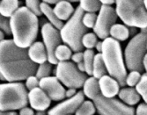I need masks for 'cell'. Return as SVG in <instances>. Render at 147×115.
<instances>
[{"mask_svg":"<svg viewBox=\"0 0 147 115\" xmlns=\"http://www.w3.org/2000/svg\"><path fill=\"white\" fill-rule=\"evenodd\" d=\"M85 101V94L83 92H78L75 96L66 99L58 105L55 106L48 112V115H70L78 110Z\"/></svg>","mask_w":147,"mask_h":115,"instance_id":"7c38bea8","label":"cell"},{"mask_svg":"<svg viewBox=\"0 0 147 115\" xmlns=\"http://www.w3.org/2000/svg\"><path fill=\"white\" fill-rule=\"evenodd\" d=\"M71 59H72L73 62H76V63H78L80 62H83V60H84V52H82V51H79V52H75L72 55Z\"/></svg>","mask_w":147,"mask_h":115,"instance_id":"d590c367","label":"cell"},{"mask_svg":"<svg viewBox=\"0 0 147 115\" xmlns=\"http://www.w3.org/2000/svg\"><path fill=\"white\" fill-rule=\"evenodd\" d=\"M26 87L30 92L34 89L40 87V79L36 76H31L26 80Z\"/></svg>","mask_w":147,"mask_h":115,"instance_id":"e575fe53","label":"cell"},{"mask_svg":"<svg viewBox=\"0 0 147 115\" xmlns=\"http://www.w3.org/2000/svg\"><path fill=\"white\" fill-rule=\"evenodd\" d=\"M101 55L108 70V73L117 80L120 86L126 85L127 70L123 60L121 44L112 37L103 40Z\"/></svg>","mask_w":147,"mask_h":115,"instance_id":"3957f363","label":"cell"},{"mask_svg":"<svg viewBox=\"0 0 147 115\" xmlns=\"http://www.w3.org/2000/svg\"><path fill=\"white\" fill-rule=\"evenodd\" d=\"M35 115H46L45 111H37V113Z\"/></svg>","mask_w":147,"mask_h":115,"instance_id":"7dc6e473","label":"cell"},{"mask_svg":"<svg viewBox=\"0 0 147 115\" xmlns=\"http://www.w3.org/2000/svg\"><path fill=\"white\" fill-rule=\"evenodd\" d=\"M0 28L6 35H11V22L10 19L1 15L0 18Z\"/></svg>","mask_w":147,"mask_h":115,"instance_id":"836d02e7","label":"cell"},{"mask_svg":"<svg viewBox=\"0 0 147 115\" xmlns=\"http://www.w3.org/2000/svg\"><path fill=\"white\" fill-rule=\"evenodd\" d=\"M96 107L94 103L90 100H85L80 106L76 111V115H94L96 112Z\"/></svg>","mask_w":147,"mask_h":115,"instance_id":"484cf974","label":"cell"},{"mask_svg":"<svg viewBox=\"0 0 147 115\" xmlns=\"http://www.w3.org/2000/svg\"><path fill=\"white\" fill-rule=\"evenodd\" d=\"M19 0H1L0 3V13L1 15L11 18L19 9Z\"/></svg>","mask_w":147,"mask_h":115,"instance_id":"7402d4cb","label":"cell"},{"mask_svg":"<svg viewBox=\"0 0 147 115\" xmlns=\"http://www.w3.org/2000/svg\"><path fill=\"white\" fill-rule=\"evenodd\" d=\"M147 54V33H141L132 37L124 50V62L126 68L132 71H144V58Z\"/></svg>","mask_w":147,"mask_h":115,"instance_id":"52a82bcc","label":"cell"},{"mask_svg":"<svg viewBox=\"0 0 147 115\" xmlns=\"http://www.w3.org/2000/svg\"><path fill=\"white\" fill-rule=\"evenodd\" d=\"M41 33L42 40L44 41V45L47 49L48 53V62L51 64H58V61L56 58L55 51L57 47L62 43V37L58 29H57L54 25H51L49 22H46L42 24Z\"/></svg>","mask_w":147,"mask_h":115,"instance_id":"8fae6325","label":"cell"},{"mask_svg":"<svg viewBox=\"0 0 147 115\" xmlns=\"http://www.w3.org/2000/svg\"><path fill=\"white\" fill-rule=\"evenodd\" d=\"M19 115H35V114H34L33 109L28 108V107H25V108L20 109Z\"/></svg>","mask_w":147,"mask_h":115,"instance_id":"74e56055","label":"cell"},{"mask_svg":"<svg viewBox=\"0 0 147 115\" xmlns=\"http://www.w3.org/2000/svg\"><path fill=\"white\" fill-rule=\"evenodd\" d=\"M40 87L51 100L60 101L66 97V91L57 76H48L40 80Z\"/></svg>","mask_w":147,"mask_h":115,"instance_id":"4fadbf2b","label":"cell"},{"mask_svg":"<svg viewBox=\"0 0 147 115\" xmlns=\"http://www.w3.org/2000/svg\"><path fill=\"white\" fill-rule=\"evenodd\" d=\"M141 73L136 70H132L130 71L128 75H127V78H126V85H129V87H133V86H136L140 79H141Z\"/></svg>","mask_w":147,"mask_h":115,"instance_id":"1f68e13d","label":"cell"},{"mask_svg":"<svg viewBox=\"0 0 147 115\" xmlns=\"http://www.w3.org/2000/svg\"><path fill=\"white\" fill-rule=\"evenodd\" d=\"M94 52L92 49H86L84 52V64L86 68V72L87 75H92V69H93V62H94Z\"/></svg>","mask_w":147,"mask_h":115,"instance_id":"4316f807","label":"cell"},{"mask_svg":"<svg viewBox=\"0 0 147 115\" xmlns=\"http://www.w3.org/2000/svg\"><path fill=\"white\" fill-rule=\"evenodd\" d=\"M143 63H144V69L147 74V54L144 55V61H143Z\"/></svg>","mask_w":147,"mask_h":115,"instance_id":"f6af8a7d","label":"cell"},{"mask_svg":"<svg viewBox=\"0 0 147 115\" xmlns=\"http://www.w3.org/2000/svg\"><path fill=\"white\" fill-rule=\"evenodd\" d=\"M43 2H45V3H48V4H51V5H56V4H57L58 2H60V1H62V0H42ZM66 1H69V2H78V1H79V0H66Z\"/></svg>","mask_w":147,"mask_h":115,"instance_id":"ab89813d","label":"cell"},{"mask_svg":"<svg viewBox=\"0 0 147 115\" xmlns=\"http://www.w3.org/2000/svg\"><path fill=\"white\" fill-rule=\"evenodd\" d=\"M100 1L102 5H110L115 3V0H100Z\"/></svg>","mask_w":147,"mask_h":115,"instance_id":"b9f144b4","label":"cell"},{"mask_svg":"<svg viewBox=\"0 0 147 115\" xmlns=\"http://www.w3.org/2000/svg\"><path fill=\"white\" fill-rule=\"evenodd\" d=\"M118 97L126 105L135 106L139 102L141 96L133 87H124L119 91Z\"/></svg>","mask_w":147,"mask_h":115,"instance_id":"e0dca14e","label":"cell"},{"mask_svg":"<svg viewBox=\"0 0 147 115\" xmlns=\"http://www.w3.org/2000/svg\"><path fill=\"white\" fill-rule=\"evenodd\" d=\"M51 70H52V64L49 62H46L42 63V64L39 65L35 76L40 80H41V79H42L44 78L50 76Z\"/></svg>","mask_w":147,"mask_h":115,"instance_id":"f1b7e54d","label":"cell"},{"mask_svg":"<svg viewBox=\"0 0 147 115\" xmlns=\"http://www.w3.org/2000/svg\"><path fill=\"white\" fill-rule=\"evenodd\" d=\"M0 114L1 115H19L17 112H13V111H4V112H1Z\"/></svg>","mask_w":147,"mask_h":115,"instance_id":"7bdbcfd3","label":"cell"},{"mask_svg":"<svg viewBox=\"0 0 147 115\" xmlns=\"http://www.w3.org/2000/svg\"><path fill=\"white\" fill-rule=\"evenodd\" d=\"M137 115H147V104L142 103L138 106L136 112Z\"/></svg>","mask_w":147,"mask_h":115,"instance_id":"8d00e7d4","label":"cell"},{"mask_svg":"<svg viewBox=\"0 0 147 115\" xmlns=\"http://www.w3.org/2000/svg\"><path fill=\"white\" fill-rule=\"evenodd\" d=\"M144 2L145 7H146V9H147V0H144Z\"/></svg>","mask_w":147,"mask_h":115,"instance_id":"c3c4849f","label":"cell"},{"mask_svg":"<svg viewBox=\"0 0 147 115\" xmlns=\"http://www.w3.org/2000/svg\"><path fill=\"white\" fill-rule=\"evenodd\" d=\"M93 103L100 115H137L135 109L116 98H105L98 95Z\"/></svg>","mask_w":147,"mask_h":115,"instance_id":"9c48e42d","label":"cell"},{"mask_svg":"<svg viewBox=\"0 0 147 115\" xmlns=\"http://www.w3.org/2000/svg\"><path fill=\"white\" fill-rule=\"evenodd\" d=\"M70 115H71V114H70Z\"/></svg>","mask_w":147,"mask_h":115,"instance_id":"681fc988","label":"cell"},{"mask_svg":"<svg viewBox=\"0 0 147 115\" xmlns=\"http://www.w3.org/2000/svg\"><path fill=\"white\" fill-rule=\"evenodd\" d=\"M12 40L20 47L28 48L36 40L39 30L37 16L26 7H20L10 18Z\"/></svg>","mask_w":147,"mask_h":115,"instance_id":"7a4b0ae2","label":"cell"},{"mask_svg":"<svg viewBox=\"0 0 147 115\" xmlns=\"http://www.w3.org/2000/svg\"><path fill=\"white\" fill-rule=\"evenodd\" d=\"M30 106L36 111H46L51 103V99L41 87H37L28 93Z\"/></svg>","mask_w":147,"mask_h":115,"instance_id":"5bb4252c","label":"cell"},{"mask_svg":"<svg viewBox=\"0 0 147 115\" xmlns=\"http://www.w3.org/2000/svg\"><path fill=\"white\" fill-rule=\"evenodd\" d=\"M117 13L115 9L110 5H102L99 11V15L95 23L93 32L101 40H105L110 35V29L117 20Z\"/></svg>","mask_w":147,"mask_h":115,"instance_id":"30bf717a","label":"cell"},{"mask_svg":"<svg viewBox=\"0 0 147 115\" xmlns=\"http://www.w3.org/2000/svg\"><path fill=\"white\" fill-rule=\"evenodd\" d=\"M117 16L129 27L147 28V9L144 0H115Z\"/></svg>","mask_w":147,"mask_h":115,"instance_id":"277c9868","label":"cell"},{"mask_svg":"<svg viewBox=\"0 0 147 115\" xmlns=\"http://www.w3.org/2000/svg\"><path fill=\"white\" fill-rule=\"evenodd\" d=\"M56 76L67 88L79 89L83 87L86 75L80 71L72 62H59L56 69Z\"/></svg>","mask_w":147,"mask_h":115,"instance_id":"ba28073f","label":"cell"},{"mask_svg":"<svg viewBox=\"0 0 147 115\" xmlns=\"http://www.w3.org/2000/svg\"><path fill=\"white\" fill-rule=\"evenodd\" d=\"M97 16L98 15L95 14V12H86L83 16L82 22L88 29L93 28L97 20Z\"/></svg>","mask_w":147,"mask_h":115,"instance_id":"d6a6232c","label":"cell"},{"mask_svg":"<svg viewBox=\"0 0 147 115\" xmlns=\"http://www.w3.org/2000/svg\"><path fill=\"white\" fill-rule=\"evenodd\" d=\"M102 47H103V42L102 41H98L95 47L97 49V51L99 53H101V51H102Z\"/></svg>","mask_w":147,"mask_h":115,"instance_id":"ee69618b","label":"cell"},{"mask_svg":"<svg viewBox=\"0 0 147 115\" xmlns=\"http://www.w3.org/2000/svg\"><path fill=\"white\" fill-rule=\"evenodd\" d=\"M54 11L56 15L58 17L59 19L63 20H69L71 17L74 13V8L71 2L66 1V0H62V1L56 4L54 7Z\"/></svg>","mask_w":147,"mask_h":115,"instance_id":"ac0fdd59","label":"cell"},{"mask_svg":"<svg viewBox=\"0 0 147 115\" xmlns=\"http://www.w3.org/2000/svg\"><path fill=\"white\" fill-rule=\"evenodd\" d=\"M38 67L28 55V49L17 46L13 40L0 42V71L6 81L19 82L36 75Z\"/></svg>","mask_w":147,"mask_h":115,"instance_id":"6da1fadb","label":"cell"},{"mask_svg":"<svg viewBox=\"0 0 147 115\" xmlns=\"http://www.w3.org/2000/svg\"><path fill=\"white\" fill-rule=\"evenodd\" d=\"M41 11L42 12V14L46 16V18L48 19V20L49 21V23L51 25H54V27L57 29L61 30L63 28L64 24L56 15L55 11H54V8H51L50 5H49V4L45 3V2H42L41 4Z\"/></svg>","mask_w":147,"mask_h":115,"instance_id":"ffe728a7","label":"cell"},{"mask_svg":"<svg viewBox=\"0 0 147 115\" xmlns=\"http://www.w3.org/2000/svg\"><path fill=\"white\" fill-rule=\"evenodd\" d=\"M97 35L93 33H87L86 34L84 35L83 39H82V44L85 47H86L87 49H92L93 48L98 41H97Z\"/></svg>","mask_w":147,"mask_h":115,"instance_id":"f546056e","label":"cell"},{"mask_svg":"<svg viewBox=\"0 0 147 115\" xmlns=\"http://www.w3.org/2000/svg\"><path fill=\"white\" fill-rule=\"evenodd\" d=\"M28 55L31 60L37 63V64H42L48 62V53L44 43L41 41L34 42L28 47Z\"/></svg>","mask_w":147,"mask_h":115,"instance_id":"2e32d148","label":"cell"},{"mask_svg":"<svg viewBox=\"0 0 147 115\" xmlns=\"http://www.w3.org/2000/svg\"><path fill=\"white\" fill-rule=\"evenodd\" d=\"M55 55L58 62L69 61L70 59H71L72 56V50L69 46L61 44L57 47L55 51Z\"/></svg>","mask_w":147,"mask_h":115,"instance_id":"cb8c5ba5","label":"cell"},{"mask_svg":"<svg viewBox=\"0 0 147 115\" xmlns=\"http://www.w3.org/2000/svg\"><path fill=\"white\" fill-rule=\"evenodd\" d=\"M0 100L1 112L25 108L29 102L28 89L20 82L2 84L0 85Z\"/></svg>","mask_w":147,"mask_h":115,"instance_id":"8992f818","label":"cell"},{"mask_svg":"<svg viewBox=\"0 0 147 115\" xmlns=\"http://www.w3.org/2000/svg\"><path fill=\"white\" fill-rule=\"evenodd\" d=\"M83 92L88 98L93 100L98 95L101 94L99 80L94 76L87 78L83 85Z\"/></svg>","mask_w":147,"mask_h":115,"instance_id":"d6986e66","label":"cell"},{"mask_svg":"<svg viewBox=\"0 0 147 115\" xmlns=\"http://www.w3.org/2000/svg\"><path fill=\"white\" fill-rule=\"evenodd\" d=\"M136 90L139 95L143 98L144 103L147 104V74H144L141 76L139 83L136 85Z\"/></svg>","mask_w":147,"mask_h":115,"instance_id":"83f0119b","label":"cell"},{"mask_svg":"<svg viewBox=\"0 0 147 115\" xmlns=\"http://www.w3.org/2000/svg\"><path fill=\"white\" fill-rule=\"evenodd\" d=\"M41 0H26V6L36 16L42 15V12L41 11Z\"/></svg>","mask_w":147,"mask_h":115,"instance_id":"4dcf8cb0","label":"cell"},{"mask_svg":"<svg viewBox=\"0 0 147 115\" xmlns=\"http://www.w3.org/2000/svg\"><path fill=\"white\" fill-rule=\"evenodd\" d=\"M100 88L101 95L105 98H112L118 95L120 91V84L116 79L112 78L111 76L106 75L100 79H99Z\"/></svg>","mask_w":147,"mask_h":115,"instance_id":"9a60e30c","label":"cell"},{"mask_svg":"<svg viewBox=\"0 0 147 115\" xmlns=\"http://www.w3.org/2000/svg\"><path fill=\"white\" fill-rule=\"evenodd\" d=\"M76 94H77V92L75 88H68V90L66 91V98H72Z\"/></svg>","mask_w":147,"mask_h":115,"instance_id":"f35d334b","label":"cell"},{"mask_svg":"<svg viewBox=\"0 0 147 115\" xmlns=\"http://www.w3.org/2000/svg\"><path fill=\"white\" fill-rule=\"evenodd\" d=\"M0 40H1V41H5V33L3 31L0 32Z\"/></svg>","mask_w":147,"mask_h":115,"instance_id":"bcb514c9","label":"cell"},{"mask_svg":"<svg viewBox=\"0 0 147 115\" xmlns=\"http://www.w3.org/2000/svg\"><path fill=\"white\" fill-rule=\"evenodd\" d=\"M112 38L118 41H124L130 35L129 29L123 24H115L110 29V33Z\"/></svg>","mask_w":147,"mask_h":115,"instance_id":"44dd1931","label":"cell"},{"mask_svg":"<svg viewBox=\"0 0 147 115\" xmlns=\"http://www.w3.org/2000/svg\"><path fill=\"white\" fill-rule=\"evenodd\" d=\"M84 14V10L78 5L75 9L73 15L60 30L63 42L69 46L74 52L83 51L85 47L82 44V39L87 33L88 28L82 22Z\"/></svg>","mask_w":147,"mask_h":115,"instance_id":"5b68a950","label":"cell"},{"mask_svg":"<svg viewBox=\"0 0 147 115\" xmlns=\"http://www.w3.org/2000/svg\"><path fill=\"white\" fill-rule=\"evenodd\" d=\"M101 5L100 0H79V6L86 12H96L100 10Z\"/></svg>","mask_w":147,"mask_h":115,"instance_id":"d4e9b609","label":"cell"},{"mask_svg":"<svg viewBox=\"0 0 147 115\" xmlns=\"http://www.w3.org/2000/svg\"><path fill=\"white\" fill-rule=\"evenodd\" d=\"M108 74V70L105 65V62L102 57L101 53L95 55L94 62H93V69H92V76L97 79H100L102 76Z\"/></svg>","mask_w":147,"mask_h":115,"instance_id":"603a6c76","label":"cell"},{"mask_svg":"<svg viewBox=\"0 0 147 115\" xmlns=\"http://www.w3.org/2000/svg\"><path fill=\"white\" fill-rule=\"evenodd\" d=\"M78 69L80 70V71H82V72H86V68H85V64H84V62H80L78 63V65H77Z\"/></svg>","mask_w":147,"mask_h":115,"instance_id":"60d3db41","label":"cell"}]
</instances>
